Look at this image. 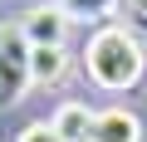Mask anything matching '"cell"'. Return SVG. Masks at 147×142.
I'll use <instances>...</instances> for the list:
<instances>
[{"instance_id":"1","label":"cell","mask_w":147,"mask_h":142,"mask_svg":"<svg viewBox=\"0 0 147 142\" xmlns=\"http://www.w3.org/2000/svg\"><path fill=\"white\" fill-rule=\"evenodd\" d=\"M84 69L88 79L108 93H123L142 79L147 69V54H142V39L127 30V25H98L84 44Z\"/></svg>"},{"instance_id":"2","label":"cell","mask_w":147,"mask_h":142,"mask_svg":"<svg viewBox=\"0 0 147 142\" xmlns=\"http://www.w3.org/2000/svg\"><path fill=\"white\" fill-rule=\"evenodd\" d=\"M30 88V39L20 25L0 30V108H15Z\"/></svg>"},{"instance_id":"3","label":"cell","mask_w":147,"mask_h":142,"mask_svg":"<svg viewBox=\"0 0 147 142\" xmlns=\"http://www.w3.org/2000/svg\"><path fill=\"white\" fill-rule=\"evenodd\" d=\"M20 30H25V39H30L34 49H64V30H69V15H64L59 5H34V10H25Z\"/></svg>"},{"instance_id":"4","label":"cell","mask_w":147,"mask_h":142,"mask_svg":"<svg viewBox=\"0 0 147 142\" xmlns=\"http://www.w3.org/2000/svg\"><path fill=\"white\" fill-rule=\"evenodd\" d=\"M88 142H142V122L127 108H103V113H93Z\"/></svg>"},{"instance_id":"5","label":"cell","mask_w":147,"mask_h":142,"mask_svg":"<svg viewBox=\"0 0 147 142\" xmlns=\"http://www.w3.org/2000/svg\"><path fill=\"white\" fill-rule=\"evenodd\" d=\"M49 127H54L64 142H88V132H93V108H88V103H59V113L49 118Z\"/></svg>"},{"instance_id":"6","label":"cell","mask_w":147,"mask_h":142,"mask_svg":"<svg viewBox=\"0 0 147 142\" xmlns=\"http://www.w3.org/2000/svg\"><path fill=\"white\" fill-rule=\"evenodd\" d=\"M64 74H69V54H64V49H34V44H30V83L49 88V83H59Z\"/></svg>"},{"instance_id":"7","label":"cell","mask_w":147,"mask_h":142,"mask_svg":"<svg viewBox=\"0 0 147 142\" xmlns=\"http://www.w3.org/2000/svg\"><path fill=\"white\" fill-rule=\"evenodd\" d=\"M59 10L69 20H108L118 10V0H59Z\"/></svg>"},{"instance_id":"8","label":"cell","mask_w":147,"mask_h":142,"mask_svg":"<svg viewBox=\"0 0 147 142\" xmlns=\"http://www.w3.org/2000/svg\"><path fill=\"white\" fill-rule=\"evenodd\" d=\"M127 30L147 44V0H127Z\"/></svg>"},{"instance_id":"9","label":"cell","mask_w":147,"mask_h":142,"mask_svg":"<svg viewBox=\"0 0 147 142\" xmlns=\"http://www.w3.org/2000/svg\"><path fill=\"white\" fill-rule=\"evenodd\" d=\"M15 142H64V137H59V132H54L49 122H30V127H25L20 137H15Z\"/></svg>"}]
</instances>
